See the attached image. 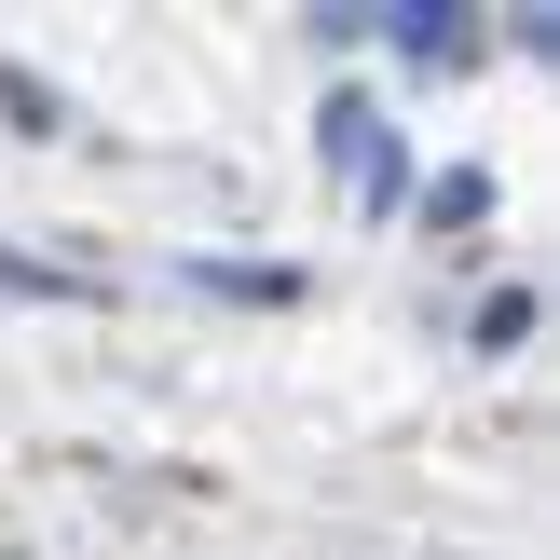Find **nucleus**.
<instances>
[{"label": "nucleus", "mask_w": 560, "mask_h": 560, "mask_svg": "<svg viewBox=\"0 0 560 560\" xmlns=\"http://www.w3.org/2000/svg\"><path fill=\"white\" fill-rule=\"evenodd\" d=\"M315 151L355 178V206H397V137H383L370 96H328V109H315Z\"/></svg>", "instance_id": "f257e3e1"}, {"label": "nucleus", "mask_w": 560, "mask_h": 560, "mask_svg": "<svg viewBox=\"0 0 560 560\" xmlns=\"http://www.w3.org/2000/svg\"><path fill=\"white\" fill-rule=\"evenodd\" d=\"M383 42H397V55H424V69H438V55H452L465 27L438 14V0H383Z\"/></svg>", "instance_id": "f03ea898"}, {"label": "nucleus", "mask_w": 560, "mask_h": 560, "mask_svg": "<svg viewBox=\"0 0 560 560\" xmlns=\"http://www.w3.org/2000/svg\"><path fill=\"white\" fill-rule=\"evenodd\" d=\"M520 328H534V288H492V301H479V342H492V355H506V342H520Z\"/></svg>", "instance_id": "7ed1b4c3"}]
</instances>
